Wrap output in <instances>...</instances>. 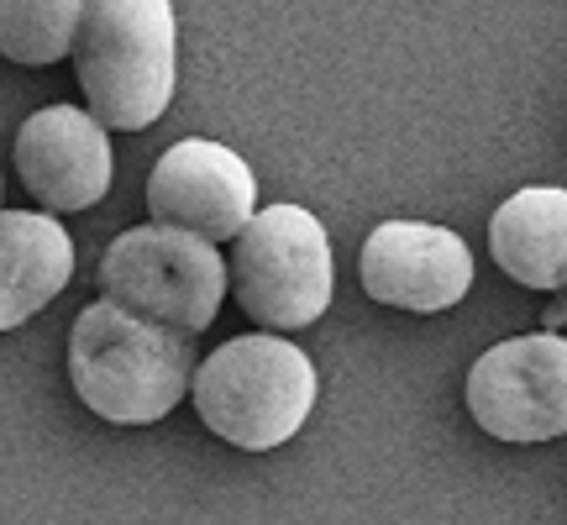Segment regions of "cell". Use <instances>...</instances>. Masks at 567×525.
<instances>
[{
    "mask_svg": "<svg viewBox=\"0 0 567 525\" xmlns=\"http://www.w3.org/2000/svg\"><path fill=\"white\" fill-rule=\"evenodd\" d=\"M74 74L105 132H142L174 101L179 27L174 0H84L74 27Z\"/></svg>",
    "mask_w": 567,
    "mask_h": 525,
    "instance_id": "6da1fadb",
    "label": "cell"
},
{
    "mask_svg": "<svg viewBox=\"0 0 567 525\" xmlns=\"http://www.w3.org/2000/svg\"><path fill=\"white\" fill-rule=\"evenodd\" d=\"M467 415L494 442L536 446L567 431V347L551 331L509 337L467 368Z\"/></svg>",
    "mask_w": 567,
    "mask_h": 525,
    "instance_id": "8992f818",
    "label": "cell"
},
{
    "mask_svg": "<svg viewBox=\"0 0 567 525\" xmlns=\"http://www.w3.org/2000/svg\"><path fill=\"white\" fill-rule=\"evenodd\" d=\"M95 284L122 316L195 342L226 300V258L168 226H132L105 247Z\"/></svg>",
    "mask_w": 567,
    "mask_h": 525,
    "instance_id": "5b68a950",
    "label": "cell"
},
{
    "mask_svg": "<svg viewBox=\"0 0 567 525\" xmlns=\"http://www.w3.org/2000/svg\"><path fill=\"white\" fill-rule=\"evenodd\" d=\"M363 295L410 316L452 310L473 289V253L457 231L436 222H384L358 253Z\"/></svg>",
    "mask_w": 567,
    "mask_h": 525,
    "instance_id": "ba28073f",
    "label": "cell"
},
{
    "mask_svg": "<svg viewBox=\"0 0 567 525\" xmlns=\"http://www.w3.org/2000/svg\"><path fill=\"white\" fill-rule=\"evenodd\" d=\"M226 284L243 305V316H252L274 337L316 326L337 289L326 226L305 205L252 210V222L231 237Z\"/></svg>",
    "mask_w": 567,
    "mask_h": 525,
    "instance_id": "277c9868",
    "label": "cell"
},
{
    "mask_svg": "<svg viewBox=\"0 0 567 525\" xmlns=\"http://www.w3.org/2000/svg\"><path fill=\"white\" fill-rule=\"evenodd\" d=\"M488 253L499 274L520 289H563L567 284V189L563 184H530L515 189L494 222H488Z\"/></svg>",
    "mask_w": 567,
    "mask_h": 525,
    "instance_id": "8fae6325",
    "label": "cell"
},
{
    "mask_svg": "<svg viewBox=\"0 0 567 525\" xmlns=\"http://www.w3.org/2000/svg\"><path fill=\"white\" fill-rule=\"evenodd\" d=\"M84 0H0V59L21 69L63 63L74 48Z\"/></svg>",
    "mask_w": 567,
    "mask_h": 525,
    "instance_id": "7c38bea8",
    "label": "cell"
},
{
    "mask_svg": "<svg viewBox=\"0 0 567 525\" xmlns=\"http://www.w3.org/2000/svg\"><path fill=\"white\" fill-rule=\"evenodd\" d=\"M74 279V237L42 210H0V331H17Z\"/></svg>",
    "mask_w": 567,
    "mask_h": 525,
    "instance_id": "30bf717a",
    "label": "cell"
},
{
    "mask_svg": "<svg viewBox=\"0 0 567 525\" xmlns=\"http://www.w3.org/2000/svg\"><path fill=\"white\" fill-rule=\"evenodd\" d=\"M111 137L80 105H48L32 111L17 132V174L42 205V216L90 210L111 189Z\"/></svg>",
    "mask_w": 567,
    "mask_h": 525,
    "instance_id": "9c48e42d",
    "label": "cell"
},
{
    "mask_svg": "<svg viewBox=\"0 0 567 525\" xmlns=\"http://www.w3.org/2000/svg\"><path fill=\"white\" fill-rule=\"evenodd\" d=\"M563 316H567L563 305H551V310H547V331H551V337H557V331H563Z\"/></svg>",
    "mask_w": 567,
    "mask_h": 525,
    "instance_id": "4fadbf2b",
    "label": "cell"
},
{
    "mask_svg": "<svg viewBox=\"0 0 567 525\" xmlns=\"http://www.w3.org/2000/svg\"><path fill=\"white\" fill-rule=\"evenodd\" d=\"M147 210H153V226L221 247L252 222L258 179L243 163V153H231L210 137H184L153 163Z\"/></svg>",
    "mask_w": 567,
    "mask_h": 525,
    "instance_id": "52a82bcc",
    "label": "cell"
},
{
    "mask_svg": "<svg viewBox=\"0 0 567 525\" xmlns=\"http://www.w3.org/2000/svg\"><path fill=\"white\" fill-rule=\"evenodd\" d=\"M316 363L295 342L274 331L231 337L189 373V404L226 446L237 452H274L316 410Z\"/></svg>",
    "mask_w": 567,
    "mask_h": 525,
    "instance_id": "7a4b0ae2",
    "label": "cell"
},
{
    "mask_svg": "<svg viewBox=\"0 0 567 525\" xmlns=\"http://www.w3.org/2000/svg\"><path fill=\"white\" fill-rule=\"evenodd\" d=\"M195 373V342L142 326L116 305H84L69 331V384L101 421L153 425L184 400Z\"/></svg>",
    "mask_w": 567,
    "mask_h": 525,
    "instance_id": "3957f363",
    "label": "cell"
}]
</instances>
